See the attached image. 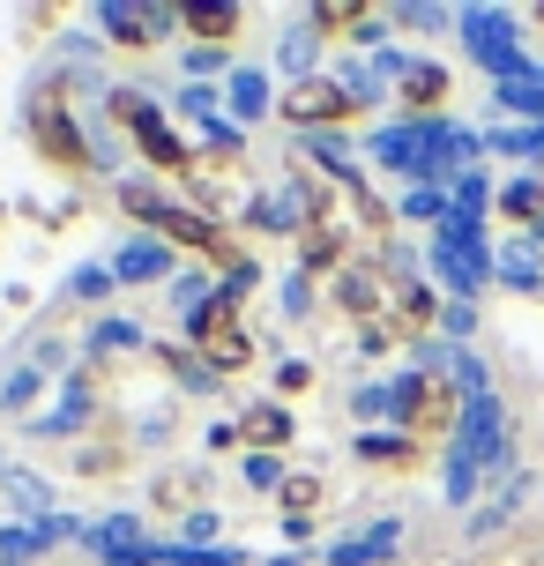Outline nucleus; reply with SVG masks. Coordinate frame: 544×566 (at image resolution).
I'll list each match as a JSON object with an SVG mask.
<instances>
[{
  "instance_id": "obj_1",
  "label": "nucleus",
  "mask_w": 544,
  "mask_h": 566,
  "mask_svg": "<svg viewBox=\"0 0 544 566\" xmlns=\"http://www.w3.org/2000/svg\"><path fill=\"white\" fill-rule=\"evenodd\" d=\"M195 343H201V358H217V366H247V358H254V343H247V321H239V298H231V291H217V298L201 306Z\"/></svg>"
},
{
  "instance_id": "obj_2",
  "label": "nucleus",
  "mask_w": 544,
  "mask_h": 566,
  "mask_svg": "<svg viewBox=\"0 0 544 566\" xmlns=\"http://www.w3.org/2000/svg\"><path fill=\"white\" fill-rule=\"evenodd\" d=\"M284 119H299V127H344V119H358V97H344L336 83H291Z\"/></svg>"
},
{
  "instance_id": "obj_3",
  "label": "nucleus",
  "mask_w": 544,
  "mask_h": 566,
  "mask_svg": "<svg viewBox=\"0 0 544 566\" xmlns=\"http://www.w3.org/2000/svg\"><path fill=\"white\" fill-rule=\"evenodd\" d=\"M119 119H127V135L143 142V157H149V165H165V171H187V149H179V142L165 135V119L149 113V105H135V97H119Z\"/></svg>"
},
{
  "instance_id": "obj_4",
  "label": "nucleus",
  "mask_w": 544,
  "mask_h": 566,
  "mask_svg": "<svg viewBox=\"0 0 544 566\" xmlns=\"http://www.w3.org/2000/svg\"><path fill=\"white\" fill-rule=\"evenodd\" d=\"M402 418H410V440H432V432H448V424H456V388H448V380H418Z\"/></svg>"
},
{
  "instance_id": "obj_5",
  "label": "nucleus",
  "mask_w": 544,
  "mask_h": 566,
  "mask_svg": "<svg viewBox=\"0 0 544 566\" xmlns=\"http://www.w3.org/2000/svg\"><path fill=\"white\" fill-rule=\"evenodd\" d=\"M30 127H38V149H45L53 165H67V171H90V149L75 142V127H67V113H60V105H38V119H30Z\"/></svg>"
},
{
  "instance_id": "obj_6",
  "label": "nucleus",
  "mask_w": 544,
  "mask_h": 566,
  "mask_svg": "<svg viewBox=\"0 0 544 566\" xmlns=\"http://www.w3.org/2000/svg\"><path fill=\"white\" fill-rule=\"evenodd\" d=\"M179 30H195V38H209V45H224V38H239V15H231V8H179Z\"/></svg>"
},
{
  "instance_id": "obj_7",
  "label": "nucleus",
  "mask_w": 544,
  "mask_h": 566,
  "mask_svg": "<svg viewBox=\"0 0 544 566\" xmlns=\"http://www.w3.org/2000/svg\"><path fill=\"white\" fill-rule=\"evenodd\" d=\"M373 462H380V470H418V440H373Z\"/></svg>"
},
{
  "instance_id": "obj_8",
  "label": "nucleus",
  "mask_w": 544,
  "mask_h": 566,
  "mask_svg": "<svg viewBox=\"0 0 544 566\" xmlns=\"http://www.w3.org/2000/svg\"><path fill=\"white\" fill-rule=\"evenodd\" d=\"M440 90H448V75H440V67H418V75L402 83V97H410V105H440Z\"/></svg>"
},
{
  "instance_id": "obj_9",
  "label": "nucleus",
  "mask_w": 544,
  "mask_h": 566,
  "mask_svg": "<svg viewBox=\"0 0 544 566\" xmlns=\"http://www.w3.org/2000/svg\"><path fill=\"white\" fill-rule=\"evenodd\" d=\"M314 23L321 30H358V23H366V8H358V0H351V8H344V0H328V8H314Z\"/></svg>"
},
{
  "instance_id": "obj_10",
  "label": "nucleus",
  "mask_w": 544,
  "mask_h": 566,
  "mask_svg": "<svg viewBox=\"0 0 544 566\" xmlns=\"http://www.w3.org/2000/svg\"><path fill=\"white\" fill-rule=\"evenodd\" d=\"M284 432H291V424L276 418V410H261V418H247V432H239V440H254V448H276Z\"/></svg>"
},
{
  "instance_id": "obj_11",
  "label": "nucleus",
  "mask_w": 544,
  "mask_h": 566,
  "mask_svg": "<svg viewBox=\"0 0 544 566\" xmlns=\"http://www.w3.org/2000/svg\"><path fill=\"white\" fill-rule=\"evenodd\" d=\"M321 507V484L314 478H291L284 484V514H314Z\"/></svg>"
}]
</instances>
